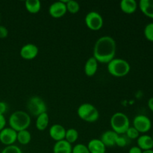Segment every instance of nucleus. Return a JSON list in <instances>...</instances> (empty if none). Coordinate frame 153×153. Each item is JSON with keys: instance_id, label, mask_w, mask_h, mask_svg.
I'll use <instances>...</instances> for the list:
<instances>
[{"instance_id": "33", "label": "nucleus", "mask_w": 153, "mask_h": 153, "mask_svg": "<svg viewBox=\"0 0 153 153\" xmlns=\"http://www.w3.org/2000/svg\"><path fill=\"white\" fill-rule=\"evenodd\" d=\"M143 151L140 149L137 146H132L131 148H130V149L128 150V153H142Z\"/></svg>"}, {"instance_id": "11", "label": "nucleus", "mask_w": 153, "mask_h": 153, "mask_svg": "<svg viewBox=\"0 0 153 153\" xmlns=\"http://www.w3.org/2000/svg\"><path fill=\"white\" fill-rule=\"evenodd\" d=\"M39 53V49L36 45L33 43L25 44L21 48L19 51V55L21 58L25 60H33L37 56Z\"/></svg>"}, {"instance_id": "31", "label": "nucleus", "mask_w": 153, "mask_h": 153, "mask_svg": "<svg viewBox=\"0 0 153 153\" xmlns=\"http://www.w3.org/2000/svg\"><path fill=\"white\" fill-rule=\"evenodd\" d=\"M7 105L5 102L0 101V114L4 115V114L7 111Z\"/></svg>"}, {"instance_id": "36", "label": "nucleus", "mask_w": 153, "mask_h": 153, "mask_svg": "<svg viewBox=\"0 0 153 153\" xmlns=\"http://www.w3.org/2000/svg\"><path fill=\"white\" fill-rule=\"evenodd\" d=\"M0 22H1V15H0Z\"/></svg>"}, {"instance_id": "10", "label": "nucleus", "mask_w": 153, "mask_h": 153, "mask_svg": "<svg viewBox=\"0 0 153 153\" xmlns=\"http://www.w3.org/2000/svg\"><path fill=\"white\" fill-rule=\"evenodd\" d=\"M17 132L10 127L4 128L0 131V142L5 146L13 145L16 141Z\"/></svg>"}, {"instance_id": "37", "label": "nucleus", "mask_w": 153, "mask_h": 153, "mask_svg": "<svg viewBox=\"0 0 153 153\" xmlns=\"http://www.w3.org/2000/svg\"><path fill=\"white\" fill-rule=\"evenodd\" d=\"M152 139H153V133H152Z\"/></svg>"}, {"instance_id": "15", "label": "nucleus", "mask_w": 153, "mask_h": 153, "mask_svg": "<svg viewBox=\"0 0 153 153\" xmlns=\"http://www.w3.org/2000/svg\"><path fill=\"white\" fill-rule=\"evenodd\" d=\"M90 153H105L106 146L100 139H92L87 145Z\"/></svg>"}, {"instance_id": "5", "label": "nucleus", "mask_w": 153, "mask_h": 153, "mask_svg": "<svg viewBox=\"0 0 153 153\" xmlns=\"http://www.w3.org/2000/svg\"><path fill=\"white\" fill-rule=\"evenodd\" d=\"M77 114L82 120L88 123H94L100 117L99 111L94 105L83 103L77 109Z\"/></svg>"}, {"instance_id": "7", "label": "nucleus", "mask_w": 153, "mask_h": 153, "mask_svg": "<svg viewBox=\"0 0 153 153\" xmlns=\"http://www.w3.org/2000/svg\"><path fill=\"white\" fill-rule=\"evenodd\" d=\"M85 22L87 27L92 31H99L104 24L102 16L97 11H91L85 16Z\"/></svg>"}, {"instance_id": "29", "label": "nucleus", "mask_w": 153, "mask_h": 153, "mask_svg": "<svg viewBox=\"0 0 153 153\" xmlns=\"http://www.w3.org/2000/svg\"><path fill=\"white\" fill-rule=\"evenodd\" d=\"M128 144V140H127L126 137H123V136H118L117 140L116 142V146H119V147H125Z\"/></svg>"}, {"instance_id": "32", "label": "nucleus", "mask_w": 153, "mask_h": 153, "mask_svg": "<svg viewBox=\"0 0 153 153\" xmlns=\"http://www.w3.org/2000/svg\"><path fill=\"white\" fill-rule=\"evenodd\" d=\"M6 125V120L4 117V115L0 114V131L3 129L4 128H5Z\"/></svg>"}, {"instance_id": "17", "label": "nucleus", "mask_w": 153, "mask_h": 153, "mask_svg": "<svg viewBox=\"0 0 153 153\" xmlns=\"http://www.w3.org/2000/svg\"><path fill=\"white\" fill-rule=\"evenodd\" d=\"M98 61L94 58L91 57L87 60L85 64V73L88 77L94 76L98 70Z\"/></svg>"}, {"instance_id": "13", "label": "nucleus", "mask_w": 153, "mask_h": 153, "mask_svg": "<svg viewBox=\"0 0 153 153\" xmlns=\"http://www.w3.org/2000/svg\"><path fill=\"white\" fill-rule=\"evenodd\" d=\"M119 134L112 130H108L102 134L100 140L106 147H112L116 146V142Z\"/></svg>"}, {"instance_id": "20", "label": "nucleus", "mask_w": 153, "mask_h": 153, "mask_svg": "<svg viewBox=\"0 0 153 153\" xmlns=\"http://www.w3.org/2000/svg\"><path fill=\"white\" fill-rule=\"evenodd\" d=\"M49 115L46 112L41 114L40 115L37 117L35 126L36 128L39 131H44L49 126Z\"/></svg>"}, {"instance_id": "19", "label": "nucleus", "mask_w": 153, "mask_h": 153, "mask_svg": "<svg viewBox=\"0 0 153 153\" xmlns=\"http://www.w3.org/2000/svg\"><path fill=\"white\" fill-rule=\"evenodd\" d=\"M72 144L65 140L55 142L53 146V153H72Z\"/></svg>"}, {"instance_id": "25", "label": "nucleus", "mask_w": 153, "mask_h": 153, "mask_svg": "<svg viewBox=\"0 0 153 153\" xmlns=\"http://www.w3.org/2000/svg\"><path fill=\"white\" fill-rule=\"evenodd\" d=\"M143 34L146 40L153 42V22H149L145 26Z\"/></svg>"}, {"instance_id": "22", "label": "nucleus", "mask_w": 153, "mask_h": 153, "mask_svg": "<svg viewBox=\"0 0 153 153\" xmlns=\"http://www.w3.org/2000/svg\"><path fill=\"white\" fill-rule=\"evenodd\" d=\"M31 140V134L28 130H22L18 131L16 136V140L22 145H27Z\"/></svg>"}, {"instance_id": "16", "label": "nucleus", "mask_w": 153, "mask_h": 153, "mask_svg": "<svg viewBox=\"0 0 153 153\" xmlns=\"http://www.w3.org/2000/svg\"><path fill=\"white\" fill-rule=\"evenodd\" d=\"M120 9L124 13L132 14L137 10L138 4L135 0H122L120 1Z\"/></svg>"}, {"instance_id": "6", "label": "nucleus", "mask_w": 153, "mask_h": 153, "mask_svg": "<svg viewBox=\"0 0 153 153\" xmlns=\"http://www.w3.org/2000/svg\"><path fill=\"white\" fill-rule=\"evenodd\" d=\"M26 107L28 112L34 117L45 113L47 110V106L44 100L37 96H33L28 99Z\"/></svg>"}, {"instance_id": "4", "label": "nucleus", "mask_w": 153, "mask_h": 153, "mask_svg": "<svg viewBox=\"0 0 153 153\" xmlns=\"http://www.w3.org/2000/svg\"><path fill=\"white\" fill-rule=\"evenodd\" d=\"M111 127L112 131L117 134H126L130 127V121L126 114L123 112H117L114 114L110 120Z\"/></svg>"}, {"instance_id": "24", "label": "nucleus", "mask_w": 153, "mask_h": 153, "mask_svg": "<svg viewBox=\"0 0 153 153\" xmlns=\"http://www.w3.org/2000/svg\"><path fill=\"white\" fill-rule=\"evenodd\" d=\"M66 6H67V11L70 13H77L80 10V5L79 3L74 0H66Z\"/></svg>"}, {"instance_id": "34", "label": "nucleus", "mask_w": 153, "mask_h": 153, "mask_svg": "<svg viewBox=\"0 0 153 153\" xmlns=\"http://www.w3.org/2000/svg\"><path fill=\"white\" fill-rule=\"evenodd\" d=\"M147 105H148V108H149V110H150L151 111L153 112V97H151V98L148 100Z\"/></svg>"}, {"instance_id": "21", "label": "nucleus", "mask_w": 153, "mask_h": 153, "mask_svg": "<svg viewBox=\"0 0 153 153\" xmlns=\"http://www.w3.org/2000/svg\"><path fill=\"white\" fill-rule=\"evenodd\" d=\"M25 7L30 13H37L41 9V3L39 0H27L25 2Z\"/></svg>"}, {"instance_id": "30", "label": "nucleus", "mask_w": 153, "mask_h": 153, "mask_svg": "<svg viewBox=\"0 0 153 153\" xmlns=\"http://www.w3.org/2000/svg\"><path fill=\"white\" fill-rule=\"evenodd\" d=\"M8 35V30L4 25H0V38L4 39L6 38Z\"/></svg>"}, {"instance_id": "28", "label": "nucleus", "mask_w": 153, "mask_h": 153, "mask_svg": "<svg viewBox=\"0 0 153 153\" xmlns=\"http://www.w3.org/2000/svg\"><path fill=\"white\" fill-rule=\"evenodd\" d=\"M1 153H22V150L19 146L16 145H10V146H6L2 149Z\"/></svg>"}, {"instance_id": "38", "label": "nucleus", "mask_w": 153, "mask_h": 153, "mask_svg": "<svg viewBox=\"0 0 153 153\" xmlns=\"http://www.w3.org/2000/svg\"><path fill=\"white\" fill-rule=\"evenodd\" d=\"M105 153H106V152H105Z\"/></svg>"}, {"instance_id": "1", "label": "nucleus", "mask_w": 153, "mask_h": 153, "mask_svg": "<svg viewBox=\"0 0 153 153\" xmlns=\"http://www.w3.org/2000/svg\"><path fill=\"white\" fill-rule=\"evenodd\" d=\"M117 44L114 39L110 36H102L95 43L94 58L102 64H108L115 57Z\"/></svg>"}, {"instance_id": "27", "label": "nucleus", "mask_w": 153, "mask_h": 153, "mask_svg": "<svg viewBox=\"0 0 153 153\" xmlns=\"http://www.w3.org/2000/svg\"><path fill=\"white\" fill-rule=\"evenodd\" d=\"M72 153H90V152L86 145L78 143L73 147Z\"/></svg>"}, {"instance_id": "23", "label": "nucleus", "mask_w": 153, "mask_h": 153, "mask_svg": "<svg viewBox=\"0 0 153 153\" xmlns=\"http://www.w3.org/2000/svg\"><path fill=\"white\" fill-rule=\"evenodd\" d=\"M78 138H79V132L76 129H75V128H69L66 131L64 140H67L70 144L76 142Z\"/></svg>"}, {"instance_id": "12", "label": "nucleus", "mask_w": 153, "mask_h": 153, "mask_svg": "<svg viewBox=\"0 0 153 153\" xmlns=\"http://www.w3.org/2000/svg\"><path fill=\"white\" fill-rule=\"evenodd\" d=\"M66 131L67 129L63 126L60 124H54L49 128V136L56 142L60 141L65 138Z\"/></svg>"}, {"instance_id": "9", "label": "nucleus", "mask_w": 153, "mask_h": 153, "mask_svg": "<svg viewBox=\"0 0 153 153\" xmlns=\"http://www.w3.org/2000/svg\"><path fill=\"white\" fill-rule=\"evenodd\" d=\"M66 1H55L52 3L49 7V13L52 17L58 19L62 17L67 12V6H66Z\"/></svg>"}, {"instance_id": "2", "label": "nucleus", "mask_w": 153, "mask_h": 153, "mask_svg": "<svg viewBox=\"0 0 153 153\" xmlns=\"http://www.w3.org/2000/svg\"><path fill=\"white\" fill-rule=\"evenodd\" d=\"M9 126L11 128L18 131L26 130L31 124V117L27 112L16 111L10 114L8 120Z\"/></svg>"}, {"instance_id": "14", "label": "nucleus", "mask_w": 153, "mask_h": 153, "mask_svg": "<svg viewBox=\"0 0 153 153\" xmlns=\"http://www.w3.org/2000/svg\"><path fill=\"white\" fill-rule=\"evenodd\" d=\"M137 146L142 151L150 150L153 149V139L152 136L148 134H142L137 139Z\"/></svg>"}, {"instance_id": "8", "label": "nucleus", "mask_w": 153, "mask_h": 153, "mask_svg": "<svg viewBox=\"0 0 153 153\" xmlns=\"http://www.w3.org/2000/svg\"><path fill=\"white\" fill-rule=\"evenodd\" d=\"M133 127L136 128L139 133L146 134L152 128V122L146 115L139 114L133 120Z\"/></svg>"}, {"instance_id": "18", "label": "nucleus", "mask_w": 153, "mask_h": 153, "mask_svg": "<svg viewBox=\"0 0 153 153\" xmlns=\"http://www.w3.org/2000/svg\"><path fill=\"white\" fill-rule=\"evenodd\" d=\"M138 7L145 16L153 19V0H140Z\"/></svg>"}, {"instance_id": "35", "label": "nucleus", "mask_w": 153, "mask_h": 153, "mask_svg": "<svg viewBox=\"0 0 153 153\" xmlns=\"http://www.w3.org/2000/svg\"><path fill=\"white\" fill-rule=\"evenodd\" d=\"M142 153H153V149H150V150H146V151H143Z\"/></svg>"}, {"instance_id": "3", "label": "nucleus", "mask_w": 153, "mask_h": 153, "mask_svg": "<svg viewBox=\"0 0 153 153\" xmlns=\"http://www.w3.org/2000/svg\"><path fill=\"white\" fill-rule=\"evenodd\" d=\"M108 73L114 77H124L129 73L131 66L129 63L122 58H114L107 64Z\"/></svg>"}, {"instance_id": "26", "label": "nucleus", "mask_w": 153, "mask_h": 153, "mask_svg": "<svg viewBox=\"0 0 153 153\" xmlns=\"http://www.w3.org/2000/svg\"><path fill=\"white\" fill-rule=\"evenodd\" d=\"M126 135L127 138L131 139V140H134V139L138 138L139 136H140V133L134 127L130 126L126 131Z\"/></svg>"}]
</instances>
